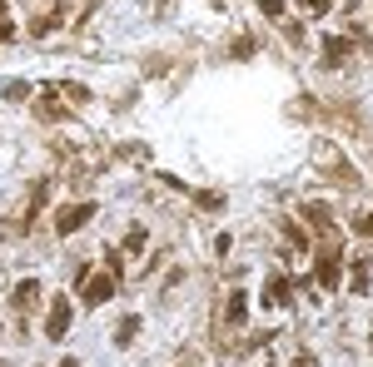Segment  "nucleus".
I'll return each mask as SVG.
<instances>
[{
  "label": "nucleus",
  "instance_id": "obj_1",
  "mask_svg": "<svg viewBox=\"0 0 373 367\" xmlns=\"http://www.w3.org/2000/svg\"><path fill=\"white\" fill-rule=\"evenodd\" d=\"M314 159H319V169H324V174H339V179H343V189H354V184H359V174L348 169V159L339 154V149L319 144V149H314Z\"/></svg>",
  "mask_w": 373,
  "mask_h": 367
},
{
  "label": "nucleus",
  "instance_id": "obj_2",
  "mask_svg": "<svg viewBox=\"0 0 373 367\" xmlns=\"http://www.w3.org/2000/svg\"><path fill=\"white\" fill-rule=\"evenodd\" d=\"M45 199H50V179H35V189H30V204H25V213H20V219H10V224H15V233H30V224L40 219V209H45Z\"/></svg>",
  "mask_w": 373,
  "mask_h": 367
},
{
  "label": "nucleus",
  "instance_id": "obj_3",
  "mask_svg": "<svg viewBox=\"0 0 373 367\" xmlns=\"http://www.w3.org/2000/svg\"><path fill=\"white\" fill-rule=\"evenodd\" d=\"M90 219H95V204H70V209L55 213V233H60V239H70V233L80 224H90Z\"/></svg>",
  "mask_w": 373,
  "mask_h": 367
},
{
  "label": "nucleus",
  "instance_id": "obj_4",
  "mask_svg": "<svg viewBox=\"0 0 373 367\" xmlns=\"http://www.w3.org/2000/svg\"><path fill=\"white\" fill-rule=\"evenodd\" d=\"M115 283H120L115 273H100V278H85V283H80V293H85V303H90V308H100V303H110Z\"/></svg>",
  "mask_w": 373,
  "mask_h": 367
},
{
  "label": "nucleus",
  "instance_id": "obj_5",
  "mask_svg": "<svg viewBox=\"0 0 373 367\" xmlns=\"http://www.w3.org/2000/svg\"><path fill=\"white\" fill-rule=\"evenodd\" d=\"M35 115H40V119H65V104H60V84H45V95H40Z\"/></svg>",
  "mask_w": 373,
  "mask_h": 367
},
{
  "label": "nucleus",
  "instance_id": "obj_6",
  "mask_svg": "<svg viewBox=\"0 0 373 367\" xmlns=\"http://www.w3.org/2000/svg\"><path fill=\"white\" fill-rule=\"evenodd\" d=\"M348 55H354V40H343V35H328V40H324V60L334 64V70H339V64H348Z\"/></svg>",
  "mask_w": 373,
  "mask_h": 367
},
{
  "label": "nucleus",
  "instance_id": "obj_7",
  "mask_svg": "<svg viewBox=\"0 0 373 367\" xmlns=\"http://www.w3.org/2000/svg\"><path fill=\"white\" fill-rule=\"evenodd\" d=\"M45 333H50V338H65V333H70V303H65V298H55V308H50V318H45Z\"/></svg>",
  "mask_w": 373,
  "mask_h": 367
},
{
  "label": "nucleus",
  "instance_id": "obj_8",
  "mask_svg": "<svg viewBox=\"0 0 373 367\" xmlns=\"http://www.w3.org/2000/svg\"><path fill=\"white\" fill-rule=\"evenodd\" d=\"M339 248H328L324 258H319V288H339Z\"/></svg>",
  "mask_w": 373,
  "mask_h": 367
},
{
  "label": "nucleus",
  "instance_id": "obj_9",
  "mask_svg": "<svg viewBox=\"0 0 373 367\" xmlns=\"http://www.w3.org/2000/svg\"><path fill=\"white\" fill-rule=\"evenodd\" d=\"M35 298H40V283H35V278H20L15 293H10V303H15L20 313H30V308H35Z\"/></svg>",
  "mask_w": 373,
  "mask_h": 367
},
{
  "label": "nucleus",
  "instance_id": "obj_10",
  "mask_svg": "<svg viewBox=\"0 0 373 367\" xmlns=\"http://www.w3.org/2000/svg\"><path fill=\"white\" fill-rule=\"evenodd\" d=\"M304 219L314 224V228H334V209L319 204V199H308V204H304Z\"/></svg>",
  "mask_w": 373,
  "mask_h": 367
},
{
  "label": "nucleus",
  "instance_id": "obj_11",
  "mask_svg": "<svg viewBox=\"0 0 373 367\" xmlns=\"http://www.w3.org/2000/svg\"><path fill=\"white\" fill-rule=\"evenodd\" d=\"M264 303L269 308H284L289 303V278H279V273L269 278V283H264Z\"/></svg>",
  "mask_w": 373,
  "mask_h": 367
},
{
  "label": "nucleus",
  "instance_id": "obj_12",
  "mask_svg": "<svg viewBox=\"0 0 373 367\" xmlns=\"http://www.w3.org/2000/svg\"><path fill=\"white\" fill-rule=\"evenodd\" d=\"M224 318H229L234 328H239V322L249 318V298H244V293H234V298H229V308H224Z\"/></svg>",
  "mask_w": 373,
  "mask_h": 367
},
{
  "label": "nucleus",
  "instance_id": "obj_13",
  "mask_svg": "<svg viewBox=\"0 0 373 367\" xmlns=\"http://www.w3.org/2000/svg\"><path fill=\"white\" fill-rule=\"evenodd\" d=\"M135 333H139V318H120V328H115V342H120V348H130V342H135Z\"/></svg>",
  "mask_w": 373,
  "mask_h": 367
},
{
  "label": "nucleus",
  "instance_id": "obj_14",
  "mask_svg": "<svg viewBox=\"0 0 373 367\" xmlns=\"http://www.w3.org/2000/svg\"><path fill=\"white\" fill-rule=\"evenodd\" d=\"M194 204L214 213V209H224V193H219V189H199V193H194Z\"/></svg>",
  "mask_w": 373,
  "mask_h": 367
},
{
  "label": "nucleus",
  "instance_id": "obj_15",
  "mask_svg": "<svg viewBox=\"0 0 373 367\" xmlns=\"http://www.w3.org/2000/svg\"><path fill=\"white\" fill-rule=\"evenodd\" d=\"M254 50H259V40H254V35H239V40H234V60H249Z\"/></svg>",
  "mask_w": 373,
  "mask_h": 367
},
{
  "label": "nucleus",
  "instance_id": "obj_16",
  "mask_svg": "<svg viewBox=\"0 0 373 367\" xmlns=\"http://www.w3.org/2000/svg\"><path fill=\"white\" fill-rule=\"evenodd\" d=\"M0 95H5V99H25L30 84H25V80H10V84H0Z\"/></svg>",
  "mask_w": 373,
  "mask_h": 367
},
{
  "label": "nucleus",
  "instance_id": "obj_17",
  "mask_svg": "<svg viewBox=\"0 0 373 367\" xmlns=\"http://www.w3.org/2000/svg\"><path fill=\"white\" fill-rule=\"evenodd\" d=\"M354 293H368V263L354 258Z\"/></svg>",
  "mask_w": 373,
  "mask_h": 367
},
{
  "label": "nucleus",
  "instance_id": "obj_18",
  "mask_svg": "<svg viewBox=\"0 0 373 367\" xmlns=\"http://www.w3.org/2000/svg\"><path fill=\"white\" fill-rule=\"evenodd\" d=\"M55 25H60V10H55V15H40V20H35V25H30V35H50Z\"/></svg>",
  "mask_w": 373,
  "mask_h": 367
},
{
  "label": "nucleus",
  "instance_id": "obj_19",
  "mask_svg": "<svg viewBox=\"0 0 373 367\" xmlns=\"http://www.w3.org/2000/svg\"><path fill=\"white\" fill-rule=\"evenodd\" d=\"M284 239L294 244V248H308V233H304V228H294V224H284Z\"/></svg>",
  "mask_w": 373,
  "mask_h": 367
},
{
  "label": "nucleus",
  "instance_id": "obj_20",
  "mask_svg": "<svg viewBox=\"0 0 373 367\" xmlns=\"http://www.w3.org/2000/svg\"><path fill=\"white\" fill-rule=\"evenodd\" d=\"M60 95H70V99H80V104H90V90H85V84H60Z\"/></svg>",
  "mask_w": 373,
  "mask_h": 367
},
{
  "label": "nucleus",
  "instance_id": "obj_21",
  "mask_svg": "<svg viewBox=\"0 0 373 367\" xmlns=\"http://www.w3.org/2000/svg\"><path fill=\"white\" fill-rule=\"evenodd\" d=\"M254 5H259L269 20H279V15H284V0H254Z\"/></svg>",
  "mask_w": 373,
  "mask_h": 367
},
{
  "label": "nucleus",
  "instance_id": "obj_22",
  "mask_svg": "<svg viewBox=\"0 0 373 367\" xmlns=\"http://www.w3.org/2000/svg\"><path fill=\"white\" fill-rule=\"evenodd\" d=\"M124 248H130V253H139V248H144V228H130V239H124Z\"/></svg>",
  "mask_w": 373,
  "mask_h": 367
},
{
  "label": "nucleus",
  "instance_id": "obj_23",
  "mask_svg": "<svg viewBox=\"0 0 373 367\" xmlns=\"http://www.w3.org/2000/svg\"><path fill=\"white\" fill-rule=\"evenodd\" d=\"M354 228L363 233V239H373V213H359V219H354Z\"/></svg>",
  "mask_w": 373,
  "mask_h": 367
},
{
  "label": "nucleus",
  "instance_id": "obj_24",
  "mask_svg": "<svg viewBox=\"0 0 373 367\" xmlns=\"http://www.w3.org/2000/svg\"><path fill=\"white\" fill-rule=\"evenodd\" d=\"M299 5H304V10H314V15H324L328 5H334V0H299Z\"/></svg>",
  "mask_w": 373,
  "mask_h": 367
},
{
  "label": "nucleus",
  "instance_id": "obj_25",
  "mask_svg": "<svg viewBox=\"0 0 373 367\" xmlns=\"http://www.w3.org/2000/svg\"><path fill=\"white\" fill-rule=\"evenodd\" d=\"M15 35V25H10V20H0V40H10Z\"/></svg>",
  "mask_w": 373,
  "mask_h": 367
},
{
  "label": "nucleus",
  "instance_id": "obj_26",
  "mask_svg": "<svg viewBox=\"0 0 373 367\" xmlns=\"http://www.w3.org/2000/svg\"><path fill=\"white\" fill-rule=\"evenodd\" d=\"M294 367H319V362H314V357H308V353H304V357H294Z\"/></svg>",
  "mask_w": 373,
  "mask_h": 367
},
{
  "label": "nucleus",
  "instance_id": "obj_27",
  "mask_svg": "<svg viewBox=\"0 0 373 367\" xmlns=\"http://www.w3.org/2000/svg\"><path fill=\"white\" fill-rule=\"evenodd\" d=\"M60 367H80V362H75V357H65V362H60Z\"/></svg>",
  "mask_w": 373,
  "mask_h": 367
},
{
  "label": "nucleus",
  "instance_id": "obj_28",
  "mask_svg": "<svg viewBox=\"0 0 373 367\" xmlns=\"http://www.w3.org/2000/svg\"><path fill=\"white\" fill-rule=\"evenodd\" d=\"M0 367H5V362H0Z\"/></svg>",
  "mask_w": 373,
  "mask_h": 367
},
{
  "label": "nucleus",
  "instance_id": "obj_29",
  "mask_svg": "<svg viewBox=\"0 0 373 367\" xmlns=\"http://www.w3.org/2000/svg\"><path fill=\"white\" fill-rule=\"evenodd\" d=\"M368 338H373V333H368Z\"/></svg>",
  "mask_w": 373,
  "mask_h": 367
}]
</instances>
